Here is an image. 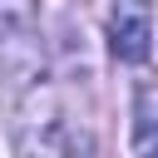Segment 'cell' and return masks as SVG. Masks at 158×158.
Wrapping results in <instances>:
<instances>
[{
	"mask_svg": "<svg viewBox=\"0 0 158 158\" xmlns=\"http://www.w3.org/2000/svg\"><path fill=\"white\" fill-rule=\"evenodd\" d=\"M15 153L20 158H69V123H64V104H59L49 79H40L20 94Z\"/></svg>",
	"mask_w": 158,
	"mask_h": 158,
	"instance_id": "1",
	"label": "cell"
},
{
	"mask_svg": "<svg viewBox=\"0 0 158 158\" xmlns=\"http://www.w3.org/2000/svg\"><path fill=\"white\" fill-rule=\"evenodd\" d=\"M109 44L128 64L148 59V49H153V10H148V0H114V10H109Z\"/></svg>",
	"mask_w": 158,
	"mask_h": 158,
	"instance_id": "2",
	"label": "cell"
},
{
	"mask_svg": "<svg viewBox=\"0 0 158 158\" xmlns=\"http://www.w3.org/2000/svg\"><path fill=\"white\" fill-rule=\"evenodd\" d=\"M133 158H158V118L143 109L133 118Z\"/></svg>",
	"mask_w": 158,
	"mask_h": 158,
	"instance_id": "3",
	"label": "cell"
},
{
	"mask_svg": "<svg viewBox=\"0 0 158 158\" xmlns=\"http://www.w3.org/2000/svg\"><path fill=\"white\" fill-rule=\"evenodd\" d=\"M35 25V0H0V30H30Z\"/></svg>",
	"mask_w": 158,
	"mask_h": 158,
	"instance_id": "4",
	"label": "cell"
}]
</instances>
